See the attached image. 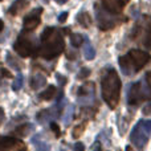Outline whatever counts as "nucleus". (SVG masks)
Segmentation results:
<instances>
[{
    "mask_svg": "<svg viewBox=\"0 0 151 151\" xmlns=\"http://www.w3.org/2000/svg\"><path fill=\"white\" fill-rule=\"evenodd\" d=\"M66 17H68V12L61 13V15L58 16V21H60V23H64V21L66 20Z\"/></svg>",
    "mask_w": 151,
    "mask_h": 151,
    "instance_id": "27",
    "label": "nucleus"
},
{
    "mask_svg": "<svg viewBox=\"0 0 151 151\" xmlns=\"http://www.w3.org/2000/svg\"><path fill=\"white\" fill-rule=\"evenodd\" d=\"M97 20H98V27L102 31H107V29H111L115 27L117 24V19L113 17V13L107 12L106 9H97Z\"/></svg>",
    "mask_w": 151,
    "mask_h": 151,
    "instance_id": "7",
    "label": "nucleus"
},
{
    "mask_svg": "<svg viewBox=\"0 0 151 151\" xmlns=\"http://www.w3.org/2000/svg\"><path fill=\"white\" fill-rule=\"evenodd\" d=\"M126 151H133V150H131L130 146H127V147H126Z\"/></svg>",
    "mask_w": 151,
    "mask_h": 151,
    "instance_id": "33",
    "label": "nucleus"
},
{
    "mask_svg": "<svg viewBox=\"0 0 151 151\" xmlns=\"http://www.w3.org/2000/svg\"><path fill=\"white\" fill-rule=\"evenodd\" d=\"M28 7H29L28 0H15V1L12 3V5L9 7L8 12H9L11 15L16 16V15H19L20 12H23L24 9H27Z\"/></svg>",
    "mask_w": 151,
    "mask_h": 151,
    "instance_id": "11",
    "label": "nucleus"
},
{
    "mask_svg": "<svg viewBox=\"0 0 151 151\" xmlns=\"http://www.w3.org/2000/svg\"><path fill=\"white\" fill-rule=\"evenodd\" d=\"M102 86V98L107 104L110 109H115L119 102L121 93V80L114 69H109L105 72L101 80Z\"/></svg>",
    "mask_w": 151,
    "mask_h": 151,
    "instance_id": "2",
    "label": "nucleus"
},
{
    "mask_svg": "<svg viewBox=\"0 0 151 151\" xmlns=\"http://www.w3.org/2000/svg\"><path fill=\"white\" fill-rule=\"evenodd\" d=\"M72 113H73V107H70V109H69V114H66V118H65V121H64L66 125H68L69 121L72 119V118H70V117H72Z\"/></svg>",
    "mask_w": 151,
    "mask_h": 151,
    "instance_id": "28",
    "label": "nucleus"
},
{
    "mask_svg": "<svg viewBox=\"0 0 151 151\" xmlns=\"http://www.w3.org/2000/svg\"><path fill=\"white\" fill-rule=\"evenodd\" d=\"M0 70H1L3 77H7V78H11V77H12V76H11V73L7 70V69H4V68H3V69H0Z\"/></svg>",
    "mask_w": 151,
    "mask_h": 151,
    "instance_id": "29",
    "label": "nucleus"
},
{
    "mask_svg": "<svg viewBox=\"0 0 151 151\" xmlns=\"http://www.w3.org/2000/svg\"><path fill=\"white\" fill-rule=\"evenodd\" d=\"M45 83H47V77H45L44 74L36 73V74L32 76V78H31V88L33 89V90L40 89L41 86H44Z\"/></svg>",
    "mask_w": 151,
    "mask_h": 151,
    "instance_id": "13",
    "label": "nucleus"
},
{
    "mask_svg": "<svg viewBox=\"0 0 151 151\" xmlns=\"http://www.w3.org/2000/svg\"><path fill=\"white\" fill-rule=\"evenodd\" d=\"M85 150V146H83V143H81V142H77V143L74 145V151H83Z\"/></svg>",
    "mask_w": 151,
    "mask_h": 151,
    "instance_id": "24",
    "label": "nucleus"
},
{
    "mask_svg": "<svg viewBox=\"0 0 151 151\" xmlns=\"http://www.w3.org/2000/svg\"><path fill=\"white\" fill-rule=\"evenodd\" d=\"M70 42H72V45L73 47H80L81 44L83 42V37H82V35H80V33H73L70 36Z\"/></svg>",
    "mask_w": 151,
    "mask_h": 151,
    "instance_id": "21",
    "label": "nucleus"
},
{
    "mask_svg": "<svg viewBox=\"0 0 151 151\" xmlns=\"http://www.w3.org/2000/svg\"><path fill=\"white\" fill-rule=\"evenodd\" d=\"M1 77H3V74H1V70H0V83H1Z\"/></svg>",
    "mask_w": 151,
    "mask_h": 151,
    "instance_id": "34",
    "label": "nucleus"
},
{
    "mask_svg": "<svg viewBox=\"0 0 151 151\" xmlns=\"http://www.w3.org/2000/svg\"><path fill=\"white\" fill-rule=\"evenodd\" d=\"M50 126H52V130L53 131H55V133H56V135H60V129H58V126L57 125H56V123L55 122H52V125H50Z\"/></svg>",
    "mask_w": 151,
    "mask_h": 151,
    "instance_id": "26",
    "label": "nucleus"
},
{
    "mask_svg": "<svg viewBox=\"0 0 151 151\" xmlns=\"http://www.w3.org/2000/svg\"><path fill=\"white\" fill-rule=\"evenodd\" d=\"M3 118H4V113H3V110H1V109H0V123H1Z\"/></svg>",
    "mask_w": 151,
    "mask_h": 151,
    "instance_id": "30",
    "label": "nucleus"
},
{
    "mask_svg": "<svg viewBox=\"0 0 151 151\" xmlns=\"http://www.w3.org/2000/svg\"><path fill=\"white\" fill-rule=\"evenodd\" d=\"M42 13V8H36L33 9L23 21V27L25 31H33L40 24V16Z\"/></svg>",
    "mask_w": 151,
    "mask_h": 151,
    "instance_id": "8",
    "label": "nucleus"
},
{
    "mask_svg": "<svg viewBox=\"0 0 151 151\" xmlns=\"http://www.w3.org/2000/svg\"><path fill=\"white\" fill-rule=\"evenodd\" d=\"M129 0H102V5L107 12L117 15L122 11V8L127 4Z\"/></svg>",
    "mask_w": 151,
    "mask_h": 151,
    "instance_id": "10",
    "label": "nucleus"
},
{
    "mask_svg": "<svg viewBox=\"0 0 151 151\" xmlns=\"http://www.w3.org/2000/svg\"><path fill=\"white\" fill-rule=\"evenodd\" d=\"M151 98V83H149L146 80L139 81L130 86L127 93V101L131 105H137L145 99Z\"/></svg>",
    "mask_w": 151,
    "mask_h": 151,
    "instance_id": "6",
    "label": "nucleus"
},
{
    "mask_svg": "<svg viewBox=\"0 0 151 151\" xmlns=\"http://www.w3.org/2000/svg\"><path fill=\"white\" fill-rule=\"evenodd\" d=\"M85 126H86V123L83 122V123H81V125H77L76 127L73 129V131H72V135H73V138H80L81 137V134L83 133V130H85Z\"/></svg>",
    "mask_w": 151,
    "mask_h": 151,
    "instance_id": "22",
    "label": "nucleus"
},
{
    "mask_svg": "<svg viewBox=\"0 0 151 151\" xmlns=\"http://www.w3.org/2000/svg\"><path fill=\"white\" fill-rule=\"evenodd\" d=\"M131 37L134 41L143 44L145 47L151 49V16L143 15L137 20L131 32Z\"/></svg>",
    "mask_w": 151,
    "mask_h": 151,
    "instance_id": "4",
    "label": "nucleus"
},
{
    "mask_svg": "<svg viewBox=\"0 0 151 151\" xmlns=\"http://www.w3.org/2000/svg\"><path fill=\"white\" fill-rule=\"evenodd\" d=\"M90 151H102V146H101V142L96 141L90 147Z\"/></svg>",
    "mask_w": 151,
    "mask_h": 151,
    "instance_id": "23",
    "label": "nucleus"
},
{
    "mask_svg": "<svg viewBox=\"0 0 151 151\" xmlns=\"http://www.w3.org/2000/svg\"><path fill=\"white\" fill-rule=\"evenodd\" d=\"M13 48L17 52V55H20L21 57H28L33 53V45L25 37H19V40L15 42Z\"/></svg>",
    "mask_w": 151,
    "mask_h": 151,
    "instance_id": "9",
    "label": "nucleus"
},
{
    "mask_svg": "<svg viewBox=\"0 0 151 151\" xmlns=\"http://www.w3.org/2000/svg\"><path fill=\"white\" fill-rule=\"evenodd\" d=\"M23 83H24V76L20 73L16 76L15 81H13V83H12V89L13 90H20V89L23 88Z\"/></svg>",
    "mask_w": 151,
    "mask_h": 151,
    "instance_id": "20",
    "label": "nucleus"
},
{
    "mask_svg": "<svg viewBox=\"0 0 151 151\" xmlns=\"http://www.w3.org/2000/svg\"><path fill=\"white\" fill-rule=\"evenodd\" d=\"M31 130H32V125H28V123H27V125L19 126V127L13 131V134H15V135H17V137H25Z\"/></svg>",
    "mask_w": 151,
    "mask_h": 151,
    "instance_id": "19",
    "label": "nucleus"
},
{
    "mask_svg": "<svg viewBox=\"0 0 151 151\" xmlns=\"http://www.w3.org/2000/svg\"><path fill=\"white\" fill-rule=\"evenodd\" d=\"M89 74H90V70H89V69H82V70L80 72V74H78V78H83Z\"/></svg>",
    "mask_w": 151,
    "mask_h": 151,
    "instance_id": "25",
    "label": "nucleus"
},
{
    "mask_svg": "<svg viewBox=\"0 0 151 151\" xmlns=\"http://www.w3.org/2000/svg\"><path fill=\"white\" fill-rule=\"evenodd\" d=\"M151 135V119H141L133 127L130 134L131 143L137 149H143Z\"/></svg>",
    "mask_w": 151,
    "mask_h": 151,
    "instance_id": "5",
    "label": "nucleus"
},
{
    "mask_svg": "<svg viewBox=\"0 0 151 151\" xmlns=\"http://www.w3.org/2000/svg\"><path fill=\"white\" fill-rule=\"evenodd\" d=\"M94 93H96V86H94L93 82L83 83L80 88V90H78L80 98H82V97H85V98H91V97L94 96Z\"/></svg>",
    "mask_w": 151,
    "mask_h": 151,
    "instance_id": "12",
    "label": "nucleus"
},
{
    "mask_svg": "<svg viewBox=\"0 0 151 151\" xmlns=\"http://www.w3.org/2000/svg\"><path fill=\"white\" fill-rule=\"evenodd\" d=\"M3 28H4V23L0 20V31H3Z\"/></svg>",
    "mask_w": 151,
    "mask_h": 151,
    "instance_id": "32",
    "label": "nucleus"
},
{
    "mask_svg": "<svg viewBox=\"0 0 151 151\" xmlns=\"http://www.w3.org/2000/svg\"><path fill=\"white\" fill-rule=\"evenodd\" d=\"M31 142H32V145L36 147L37 151H49V149H50L49 145H48L47 142H44L42 139H40V135H35Z\"/></svg>",
    "mask_w": 151,
    "mask_h": 151,
    "instance_id": "14",
    "label": "nucleus"
},
{
    "mask_svg": "<svg viewBox=\"0 0 151 151\" xmlns=\"http://www.w3.org/2000/svg\"><path fill=\"white\" fill-rule=\"evenodd\" d=\"M77 21L80 23L81 27H83V28H89V27L91 25V19L90 16H89L88 12H81L77 15Z\"/></svg>",
    "mask_w": 151,
    "mask_h": 151,
    "instance_id": "15",
    "label": "nucleus"
},
{
    "mask_svg": "<svg viewBox=\"0 0 151 151\" xmlns=\"http://www.w3.org/2000/svg\"><path fill=\"white\" fill-rule=\"evenodd\" d=\"M83 56H85V58L89 61L96 57V50H94V48L91 47V44L89 41H86L85 45H83Z\"/></svg>",
    "mask_w": 151,
    "mask_h": 151,
    "instance_id": "16",
    "label": "nucleus"
},
{
    "mask_svg": "<svg viewBox=\"0 0 151 151\" xmlns=\"http://www.w3.org/2000/svg\"><path fill=\"white\" fill-rule=\"evenodd\" d=\"M7 63L9 64L11 68H13L15 70H20V69L23 68V64H21L13 55H11V53H8L7 55Z\"/></svg>",
    "mask_w": 151,
    "mask_h": 151,
    "instance_id": "18",
    "label": "nucleus"
},
{
    "mask_svg": "<svg viewBox=\"0 0 151 151\" xmlns=\"http://www.w3.org/2000/svg\"><path fill=\"white\" fill-rule=\"evenodd\" d=\"M41 42L42 47L40 48V56L44 57L45 60H52L57 57L65 49V42H64L63 36L55 28L44 29L41 35Z\"/></svg>",
    "mask_w": 151,
    "mask_h": 151,
    "instance_id": "1",
    "label": "nucleus"
},
{
    "mask_svg": "<svg viewBox=\"0 0 151 151\" xmlns=\"http://www.w3.org/2000/svg\"><path fill=\"white\" fill-rule=\"evenodd\" d=\"M150 61L151 55L139 49H131L127 52V55L119 57V66L123 74L133 76L141 70L142 68H145Z\"/></svg>",
    "mask_w": 151,
    "mask_h": 151,
    "instance_id": "3",
    "label": "nucleus"
},
{
    "mask_svg": "<svg viewBox=\"0 0 151 151\" xmlns=\"http://www.w3.org/2000/svg\"><path fill=\"white\" fill-rule=\"evenodd\" d=\"M56 1H57L58 4H65V3L68 1V0H56Z\"/></svg>",
    "mask_w": 151,
    "mask_h": 151,
    "instance_id": "31",
    "label": "nucleus"
},
{
    "mask_svg": "<svg viewBox=\"0 0 151 151\" xmlns=\"http://www.w3.org/2000/svg\"><path fill=\"white\" fill-rule=\"evenodd\" d=\"M56 91H57L56 86H48L47 90H44L40 94V98L44 99V101H49V99H52L53 97L56 96Z\"/></svg>",
    "mask_w": 151,
    "mask_h": 151,
    "instance_id": "17",
    "label": "nucleus"
}]
</instances>
